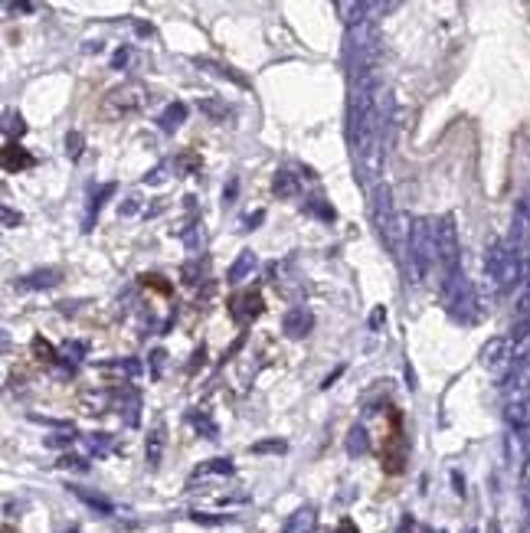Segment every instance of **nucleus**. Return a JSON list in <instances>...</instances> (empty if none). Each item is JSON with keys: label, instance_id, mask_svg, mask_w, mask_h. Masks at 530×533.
Wrapping results in <instances>:
<instances>
[{"label": "nucleus", "instance_id": "obj_1", "mask_svg": "<svg viewBox=\"0 0 530 533\" xmlns=\"http://www.w3.org/2000/svg\"><path fill=\"white\" fill-rule=\"evenodd\" d=\"M406 268H410V281L412 285H422L429 272L439 265V242H435V219H412L410 223V235H406Z\"/></svg>", "mask_w": 530, "mask_h": 533}, {"label": "nucleus", "instance_id": "obj_2", "mask_svg": "<svg viewBox=\"0 0 530 533\" xmlns=\"http://www.w3.org/2000/svg\"><path fill=\"white\" fill-rule=\"evenodd\" d=\"M370 210H373V226H377L380 239L390 245L393 252H396L400 245H406V235H410L412 219H403V216L396 213V206H393V193H390L387 183H380L377 190H373V196H370Z\"/></svg>", "mask_w": 530, "mask_h": 533}, {"label": "nucleus", "instance_id": "obj_3", "mask_svg": "<svg viewBox=\"0 0 530 533\" xmlns=\"http://www.w3.org/2000/svg\"><path fill=\"white\" fill-rule=\"evenodd\" d=\"M344 59L350 75H360L367 69H377L380 59V36L373 23H360V26H350L344 40Z\"/></svg>", "mask_w": 530, "mask_h": 533}, {"label": "nucleus", "instance_id": "obj_4", "mask_svg": "<svg viewBox=\"0 0 530 533\" xmlns=\"http://www.w3.org/2000/svg\"><path fill=\"white\" fill-rule=\"evenodd\" d=\"M485 272L498 291L514 288L527 275V268L520 265V258L510 252L508 242H491V249H488V256H485Z\"/></svg>", "mask_w": 530, "mask_h": 533}, {"label": "nucleus", "instance_id": "obj_5", "mask_svg": "<svg viewBox=\"0 0 530 533\" xmlns=\"http://www.w3.org/2000/svg\"><path fill=\"white\" fill-rule=\"evenodd\" d=\"M439 291H442V301L449 314L455 320H475V308H478V298H475V288H471V281L465 278V272L458 268V272H445L442 281H439Z\"/></svg>", "mask_w": 530, "mask_h": 533}, {"label": "nucleus", "instance_id": "obj_6", "mask_svg": "<svg viewBox=\"0 0 530 533\" xmlns=\"http://www.w3.org/2000/svg\"><path fill=\"white\" fill-rule=\"evenodd\" d=\"M481 366H485L494 380H508V376L517 370L514 341H510V337H494V341H488L485 350H481Z\"/></svg>", "mask_w": 530, "mask_h": 533}, {"label": "nucleus", "instance_id": "obj_7", "mask_svg": "<svg viewBox=\"0 0 530 533\" xmlns=\"http://www.w3.org/2000/svg\"><path fill=\"white\" fill-rule=\"evenodd\" d=\"M435 242H439V268L445 272H458L462 262H458V233H455V219L452 216H442L435 223Z\"/></svg>", "mask_w": 530, "mask_h": 533}, {"label": "nucleus", "instance_id": "obj_8", "mask_svg": "<svg viewBox=\"0 0 530 533\" xmlns=\"http://www.w3.org/2000/svg\"><path fill=\"white\" fill-rule=\"evenodd\" d=\"M144 98H148V92H144L138 82H128V86L109 92V105L118 108L121 115H128V111H138V108L144 105Z\"/></svg>", "mask_w": 530, "mask_h": 533}, {"label": "nucleus", "instance_id": "obj_9", "mask_svg": "<svg viewBox=\"0 0 530 533\" xmlns=\"http://www.w3.org/2000/svg\"><path fill=\"white\" fill-rule=\"evenodd\" d=\"M311 327H314V318H311V311H304V308H292L281 318V331L288 334V337H304Z\"/></svg>", "mask_w": 530, "mask_h": 533}, {"label": "nucleus", "instance_id": "obj_10", "mask_svg": "<svg viewBox=\"0 0 530 533\" xmlns=\"http://www.w3.org/2000/svg\"><path fill=\"white\" fill-rule=\"evenodd\" d=\"M262 314V298L259 295H239V298H233V318L239 320V324H246V320L259 318Z\"/></svg>", "mask_w": 530, "mask_h": 533}, {"label": "nucleus", "instance_id": "obj_11", "mask_svg": "<svg viewBox=\"0 0 530 533\" xmlns=\"http://www.w3.org/2000/svg\"><path fill=\"white\" fill-rule=\"evenodd\" d=\"M59 272L56 268H43V272H33V275H26V278H20V285L17 288L20 291H40V288H53L56 281H59Z\"/></svg>", "mask_w": 530, "mask_h": 533}, {"label": "nucleus", "instance_id": "obj_12", "mask_svg": "<svg viewBox=\"0 0 530 533\" xmlns=\"http://www.w3.org/2000/svg\"><path fill=\"white\" fill-rule=\"evenodd\" d=\"M314 530V507H302L295 511L285 523V533H311Z\"/></svg>", "mask_w": 530, "mask_h": 533}, {"label": "nucleus", "instance_id": "obj_13", "mask_svg": "<svg viewBox=\"0 0 530 533\" xmlns=\"http://www.w3.org/2000/svg\"><path fill=\"white\" fill-rule=\"evenodd\" d=\"M184 121H187V105H184V102H173V105H167V108H164V115L157 118V125H161L164 131L180 128Z\"/></svg>", "mask_w": 530, "mask_h": 533}, {"label": "nucleus", "instance_id": "obj_14", "mask_svg": "<svg viewBox=\"0 0 530 533\" xmlns=\"http://www.w3.org/2000/svg\"><path fill=\"white\" fill-rule=\"evenodd\" d=\"M272 193L281 196V200H292L295 193H298V177L288 171H279L275 173V180H272Z\"/></svg>", "mask_w": 530, "mask_h": 533}, {"label": "nucleus", "instance_id": "obj_15", "mask_svg": "<svg viewBox=\"0 0 530 533\" xmlns=\"http://www.w3.org/2000/svg\"><path fill=\"white\" fill-rule=\"evenodd\" d=\"M161 455H164V426L157 422V426L151 428V435H148V465L157 468V465H161Z\"/></svg>", "mask_w": 530, "mask_h": 533}, {"label": "nucleus", "instance_id": "obj_16", "mask_svg": "<svg viewBox=\"0 0 530 533\" xmlns=\"http://www.w3.org/2000/svg\"><path fill=\"white\" fill-rule=\"evenodd\" d=\"M508 422L514 428H520V432H527V428H530V399L508 405Z\"/></svg>", "mask_w": 530, "mask_h": 533}, {"label": "nucleus", "instance_id": "obj_17", "mask_svg": "<svg viewBox=\"0 0 530 533\" xmlns=\"http://www.w3.org/2000/svg\"><path fill=\"white\" fill-rule=\"evenodd\" d=\"M252 268H256V252H239V258L233 262V268H229V281H242V278L249 275Z\"/></svg>", "mask_w": 530, "mask_h": 533}, {"label": "nucleus", "instance_id": "obj_18", "mask_svg": "<svg viewBox=\"0 0 530 533\" xmlns=\"http://www.w3.org/2000/svg\"><path fill=\"white\" fill-rule=\"evenodd\" d=\"M367 448H370V442H367L364 426H354L350 428V435H347V451H350V455H364Z\"/></svg>", "mask_w": 530, "mask_h": 533}, {"label": "nucleus", "instance_id": "obj_19", "mask_svg": "<svg viewBox=\"0 0 530 533\" xmlns=\"http://www.w3.org/2000/svg\"><path fill=\"white\" fill-rule=\"evenodd\" d=\"M514 360H517V370H530V334H524L514 343Z\"/></svg>", "mask_w": 530, "mask_h": 533}, {"label": "nucleus", "instance_id": "obj_20", "mask_svg": "<svg viewBox=\"0 0 530 533\" xmlns=\"http://www.w3.org/2000/svg\"><path fill=\"white\" fill-rule=\"evenodd\" d=\"M65 154L72 160L82 154V134H79V131H69V134H65Z\"/></svg>", "mask_w": 530, "mask_h": 533}, {"label": "nucleus", "instance_id": "obj_21", "mask_svg": "<svg viewBox=\"0 0 530 533\" xmlns=\"http://www.w3.org/2000/svg\"><path fill=\"white\" fill-rule=\"evenodd\" d=\"M200 471H203V474H210V471H213V474H229V471H233V461H226V458L206 461V468H200Z\"/></svg>", "mask_w": 530, "mask_h": 533}, {"label": "nucleus", "instance_id": "obj_22", "mask_svg": "<svg viewBox=\"0 0 530 533\" xmlns=\"http://www.w3.org/2000/svg\"><path fill=\"white\" fill-rule=\"evenodd\" d=\"M26 164H30V157H23L20 148H13L10 144V148H7V167L13 171V167H26Z\"/></svg>", "mask_w": 530, "mask_h": 533}, {"label": "nucleus", "instance_id": "obj_23", "mask_svg": "<svg viewBox=\"0 0 530 533\" xmlns=\"http://www.w3.org/2000/svg\"><path fill=\"white\" fill-rule=\"evenodd\" d=\"M194 426L200 428L203 435H217V426H213V422H210L206 416H194Z\"/></svg>", "mask_w": 530, "mask_h": 533}, {"label": "nucleus", "instance_id": "obj_24", "mask_svg": "<svg viewBox=\"0 0 530 533\" xmlns=\"http://www.w3.org/2000/svg\"><path fill=\"white\" fill-rule=\"evenodd\" d=\"M111 193H115V187H111V183H109V187H102V193H98L95 200H92V213H98V210H102V203L109 200Z\"/></svg>", "mask_w": 530, "mask_h": 533}, {"label": "nucleus", "instance_id": "obj_25", "mask_svg": "<svg viewBox=\"0 0 530 533\" xmlns=\"http://www.w3.org/2000/svg\"><path fill=\"white\" fill-rule=\"evenodd\" d=\"M164 171H167V164H161V167H154L148 177H144V183H151V187H157V183H164Z\"/></svg>", "mask_w": 530, "mask_h": 533}, {"label": "nucleus", "instance_id": "obj_26", "mask_svg": "<svg viewBox=\"0 0 530 533\" xmlns=\"http://www.w3.org/2000/svg\"><path fill=\"white\" fill-rule=\"evenodd\" d=\"M252 451H285V442H279V438L275 442H259Z\"/></svg>", "mask_w": 530, "mask_h": 533}, {"label": "nucleus", "instance_id": "obj_27", "mask_svg": "<svg viewBox=\"0 0 530 533\" xmlns=\"http://www.w3.org/2000/svg\"><path fill=\"white\" fill-rule=\"evenodd\" d=\"M118 213L121 216H131V213H138V196H128V200L118 206Z\"/></svg>", "mask_w": 530, "mask_h": 533}, {"label": "nucleus", "instance_id": "obj_28", "mask_svg": "<svg viewBox=\"0 0 530 533\" xmlns=\"http://www.w3.org/2000/svg\"><path fill=\"white\" fill-rule=\"evenodd\" d=\"M33 350L40 353V357H49V360H53V347H49V343H46V341H40V337L33 341Z\"/></svg>", "mask_w": 530, "mask_h": 533}, {"label": "nucleus", "instance_id": "obj_29", "mask_svg": "<svg viewBox=\"0 0 530 533\" xmlns=\"http://www.w3.org/2000/svg\"><path fill=\"white\" fill-rule=\"evenodd\" d=\"M88 445H92V451H98V455H102V451L109 448V435H92V442H88Z\"/></svg>", "mask_w": 530, "mask_h": 533}, {"label": "nucleus", "instance_id": "obj_30", "mask_svg": "<svg viewBox=\"0 0 530 533\" xmlns=\"http://www.w3.org/2000/svg\"><path fill=\"white\" fill-rule=\"evenodd\" d=\"M520 490H524V497L530 501V458H527V465H524V478H520Z\"/></svg>", "mask_w": 530, "mask_h": 533}, {"label": "nucleus", "instance_id": "obj_31", "mask_svg": "<svg viewBox=\"0 0 530 533\" xmlns=\"http://www.w3.org/2000/svg\"><path fill=\"white\" fill-rule=\"evenodd\" d=\"M151 370H154V376L164 370V350H154L151 353Z\"/></svg>", "mask_w": 530, "mask_h": 533}, {"label": "nucleus", "instance_id": "obj_32", "mask_svg": "<svg viewBox=\"0 0 530 533\" xmlns=\"http://www.w3.org/2000/svg\"><path fill=\"white\" fill-rule=\"evenodd\" d=\"M65 353H69V357H76V360H82V353H86V343H65Z\"/></svg>", "mask_w": 530, "mask_h": 533}, {"label": "nucleus", "instance_id": "obj_33", "mask_svg": "<svg viewBox=\"0 0 530 533\" xmlns=\"http://www.w3.org/2000/svg\"><path fill=\"white\" fill-rule=\"evenodd\" d=\"M383 320H387V311H383V308H377V311H373V314H370V327H380Z\"/></svg>", "mask_w": 530, "mask_h": 533}, {"label": "nucleus", "instance_id": "obj_34", "mask_svg": "<svg viewBox=\"0 0 530 533\" xmlns=\"http://www.w3.org/2000/svg\"><path fill=\"white\" fill-rule=\"evenodd\" d=\"M111 65H115V69L128 65V49H118V53H115V59H111Z\"/></svg>", "mask_w": 530, "mask_h": 533}, {"label": "nucleus", "instance_id": "obj_35", "mask_svg": "<svg viewBox=\"0 0 530 533\" xmlns=\"http://www.w3.org/2000/svg\"><path fill=\"white\" fill-rule=\"evenodd\" d=\"M20 223V213H13V210H3V226H17Z\"/></svg>", "mask_w": 530, "mask_h": 533}, {"label": "nucleus", "instance_id": "obj_36", "mask_svg": "<svg viewBox=\"0 0 530 533\" xmlns=\"http://www.w3.org/2000/svg\"><path fill=\"white\" fill-rule=\"evenodd\" d=\"M406 380H410V389H416V373H412L410 363H406Z\"/></svg>", "mask_w": 530, "mask_h": 533}, {"label": "nucleus", "instance_id": "obj_37", "mask_svg": "<svg viewBox=\"0 0 530 533\" xmlns=\"http://www.w3.org/2000/svg\"><path fill=\"white\" fill-rule=\"evenodd\" d=\"M491 533H498V527H491Z\"/></svg>", "mask_w": 530, "mask_h": 533}, {"label": "nucleus", "instance_id": "obj_38", "mask_svg": "<svg viewBox=\"0 0 530 533\" xmlns=\"http://www.w3.org/2000/svg\"><path fill=\"white\" fill-rule=\"evenodd\" d=\"M439 533H445V530H439Z\"/></svg>", "mask_w": 530, "mask_h": 533}]
</instances>
